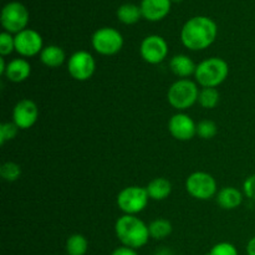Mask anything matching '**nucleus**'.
Wrapping results in <instances>:
<instances>
[{"mask_svg":"<svg viewBox=\"0 0 255 255\" xmlns=\"http://www.w3.org/2000/svg\"><path fill=\"white\" fill-rule=\"evenodd\" d=\"M139 55L149 65H158L168 55V44L159 35H148L139 45Z\"/></svg>","mask_w":255,"mask_h":255,"instance_id":"10","label":"nucleus"},{"mask_svg":"<svg viewBox=\"0 0 255 255\" xmlns=\"http://www.w3.org/2000/svg\"><path fill=\"white\" fill-rule=\"evenodd\" d=\"M171 0H142L139 7L142 17L148 21H161L171 11Z\"/></svg>","mask_w":255,"mask_h":255,"instance_id":"14","label":"nucleus"},{"mask_svg":"<svg viewBox=\"0 0 255 255\" xmlns=\"http://www.w3.org/2000/svg\"><path fill=\"white\" fill-rule=\"evenodd\" d=\"M247 254L255 255V237H253L247 244Z\"/></svg>","mask_w":255,"mask_h":255,"instance_id":"31","label":"nucleus"},{"mask_svg":"<svg viewBox=\"0 0 255 255\" xmlns=\"http://www.w3.org/2000/svg\"><path fill=\"white\" fill-rule=\"evenodd\" d=\"M67 71L76 81H87L96 71L95 57L85 50L74 52L67 60Z\"/></svg>","mask_w":255,"mask_h":255,"instance_id":"9","label":"nucleus"},{"mask_svg":"<svg viewBox=\"0 0 255 255\" xmlns=\"http://www.w3.org/2000/svg\"><path fill=\"white\" fill-rule=\"evenodd\" d=\"M39 119V107L32 100L22 99L12 110V122L19 129H29Z\"/></svg>","mask_w":255,"mask_h":255,"instance_id":"12","label":"nucleus"},{"mask_svg":"<svg viewBox=\"0 0 255 255\" xmlns=\"http://www.w3.org/2000/svg\"><path fill=\"white\" fill-rule=\"evenodd\" d=\"M117 19L125 25H133L136 22L139 21V19L142 17V11L141 7L136 4H132V2H126V4H122L121 6L117 9L116 11Z\"/></svg>","mask_w":255,"mask_h":255,"instance_id":"20","label":"nucleus"},{"mask_svg":"<svg viewBox=\"0 0 255 255\" xmlns=\"http://www.w3.org/2000/svg\"><path fill=\"white\" fill-rule=\"evenodd\" d=\"M156 255H171L169 254V252L168 251H159V252H157V254Z\"/></svg>","mask_w":255,"mask_h":255,"instance_id":"33","label":"nucleus"},{"mask_svg":"<svg viewBox=\"0 0 255 255\" xmlns=\"http://www.w3.org/2000/svg\"><path fill=\"white\" fill-rule=\"evenodd\" d=\"M171 1H173V2H181V1H183V0H171Z\"/></svg>","mask_w":255,"mask_h":255,"instance_id":"34","label":"nucleus"},{"mask_svg":"<svg viewBox=\"0 0 255 255\" xmlns=\"http://www.w3.org/2000/svg\"><path fill=\"white\" fill-rule=\"evenodd\" d=\"M243 191L247 198L255 202V173L249 176L243 183Z\"/></svg>","mask_w":255,"mask_h":255,"instance_id":"29","label":"nucleus"},{"mask_svg":"<svg viewBox=\"0 0 255 255\" xmlns=\"http://www.w3.org/2000/svg\"><path fill=\"white\" fill-rule=\"evenodd\" d=\"M217 203L226 211L237 209L243 203V193L236 187H223L216 196Z\"/></svg>","mask_w":255,"mask_h":255,"instance_id":"16","label":"nucleus"},{"mask_svg":"<svg viewBox=\"0 0 255 255\" xmlns=\"http://www.w3.org/2000/svg\"><path fill=\"white\" fill-rule=\"evenodd\" d=\"M206 255H239L236 246L228 242H222V243L216 244L211 248Z\"/></svg>","mask_w":255,"mask_h":255,"instance_id":"28","label":"nucleus"},{"mask_svg":"<svg viewBox=\"0 0 255 255\" xmlns=\"http://www.w3.org/2000/svg\"><path fill=\"white\" fill-rule=\"evenodd\" d=\"M65 249L67 255H86L89 251V242L82 234H72L67 238Z\"/></svg>","mask_w":255,"mask_h":255,"instance_id":"22","label":"nucleus"},{"mask_svg":"<svg viewBox=\"0 0 255 255\" xmlns=\"http://www.w3.org/2000/svg\"><path fill=\"white\" fill-rule=\"evenodd\" d=\"M149 199L152 201H164L172 193V183L164 177L153 178L146 187Z\"/></svg>","mask_w":255,"mask_h":255,"instance_id":"19","label":"nucleus"},{"mask_svg":"<svg viewBox=\"0 0 255 255\" xmlns=\"http://www.w3.org/2000/svg\"><path fill=\"white\" fill-rule=\"evenodd\" d=\"M31 74V65L24 57H16L11 61L7 62L6 70L4 72V76L6 80L14 84H20L29 79Z\"/></svg>","mask_w":255,"mask_h":255,"instance_id":"15","label":"nucleus"},{"mask_svg":"<svg viewBox=\"0 0 255 255\" xmlns=\"http://www.w3.org/2000/svg\"><path fill=\"white\" fill-rule=\"evenodd\" d=\"M15 37V52L21 57H32L40 55L44 49V41L40 32L34 29H25L19 34L14 35Z\"/></svg>","mask_w":255,"mask_h":255,"instance_id":"11","label":"nucleus"},{"mask_svg":"<svg viewBox=\"0 0 255 255\" xmlns=\"http://www.w3.org/2000/svg\"><path fill=\"white\" fill-rule=\"evenodd\" d=\"M168 131L177 141H191L197 136V124L187 114L178 112L169 119Z\"/></svg>","mask_w":255,"mask_h":255,"instance_id":"13","label":"nucleus"},{"mask_svg":"<svg viewBox=\"0 0 255 255\" xmlns=\"http://www.w3.org/2000/svg\"><path fill=\"white\" fill-rule=\"evenodd\" d=\"M7 64H5V59L4 57H0V75H4L5 70H6Z\"/></svg>","mask_w":255,"mask_h":255,"instance_id":"32","label":"nucleus"},{"mask_svg":"<svg viewBox=\"0 0 255 255\" xmlns=\"http://www.w3.org/2000/svg\"><path fill=\"white\" fill-rule=\"evenodd\" d=\"M40 61L50 69H56L60 67L66 61V54L64 49L57 45H47L40 52Z\"/></svg>","mask_w":255,"mask_h":255,"instance_id":"18","label":"nucleus"},{"mask_svg":"<svg viewBox=\"0 0 255 255\" xmlns=\"http://www.w3.org/2000/svg\"><path fill=\"white\" fill-rule=\"evenodd\" d=\"M17 132H19V127L14 122H2L0 125V144L4 146L6 142L14 139Z\"/></svg>","mask_w":255,"mask_h":255,"instance_id":"26","label":"nucleus"},{"mask_svg":"<svg viewBox=\"0 0 255 255\" xmlns=\"http://www.w3.org/2000/svg\"><path fill=\"white\" fill-rule=\"evenodd\" d=\"M149 201L146 187L129 186L117 194L116 203L124 214L137 216L144 211Z\"/></svg>","mask_w":255,"mask_h":255,"instance_id":"5","label":"nucleus"},{"mask_svg":"<svg viewBox=\"0 0 255 255\" xmlns=\"http://www.w3.org/2000/svg\"><path fill=\"white\" fill-rule=\"evenodd\" d=\"M221 101V94L214 87H202L199 91L198 104L206 110H213Z\"/></svg>","mask_w":255,"mask_h":255,"instance_id":"23","label":"nucleus"},{"mask_svg":"<svg viewBox=\"0 0 255 255\" xmlns=\"http://www.w3.org/2000/svg\"><path fill=\"white\" fill-rule=\"evenodd\" d=\"M15 51V37L12 34L2 31L0 34V55L2 57L12 54Z\"/></svg>","mask_w":255,"mask_h":255,"instance_id":"27","label":"nucleus"},{"mask_svg":"<svg viewBox=\"0 0 255 255\" xmlns=\"http://www.w3.org/2000/svg\"><path fill=\"white\" fill-rule=\"evenodd\" d=\"M169 69L171 71L176 75L179 79H188L189 76L196 72L197 65L194 64L193 60L189 56L184 54L174 55L171 60H169Z\"/></svg>","mask_w":255,"mask_h":255,"instance_id":"17","label":"nucleus"},{"mask_svg":"<svg viewBox=\"0 0 255 255\" xmlns=\"http://www.w3.org/2000/svg\"><path fill=\"white\" fill-rule=\"evenodd\" d=\"M115 233L122 246L132 249H141L148 243V226L137 216L124 214L115 223Z\"/></svg>","mask_w":255,"mask_h":255,"instance_id":"2","label":"nucleus"},{"mask_svg":"<svg viewBox=\"0 0 255 255\" xmlns=\"http://www.w3.org/2000/svg\"><path fill=\"white\" fill-rule=\"evenodd\" d=\"M111 255H138V253H137L136 249H132V248H128V247L121 246V247H119V248L115 249V251L111 253Z\"/></svg>","mask_w":255,"mask_h":255,"instance_id":"30","label":"nucleus"},{"mask_svg":"<svg viewBox=\"0 0 255 255\" xmlns=\"http://www.w3.org/2000/svg\"><path fill=\"white\" fill-rule=\"evenodd\" d=\"M29 19V10L20 1L7 2L2 7L1 15H0V22L4 27V31L15 35L27 29Z\"/></svg>","mask_w":255,"mask_h":255,"instance_id":"7","label":"nucleus"},{"mask_svg":"<svg viewBox=\"0 0 255 255\" xmlns=\"http://www.w3.org/2000/svg\"><path fill=\"white\" fill-rule=\"evenodd\" d=\"M124 36L115 27H100L92 34L91 44L95 51L104 56L119 54L124 47Z\"/></svg>","mask_w":255,"mask_h":255,"instance_id":"6","label":"nucleus"},{"mask_svg":"<svg viewBox=\"0 0 255 255\" xmlns=\"http://www.w3.org/2000/svg\"><path fill=\"white\" fill-rule=\"evenodd\" d=\"M217 181L207 172H193L186 179V191L193 198L199 201H208L217 196Z\"/></svg>","mask_w":255,"mask_h":255,"instance_id":"8","label":"nucleus"},{"mask_svg":"<svg viewBox=\"0 0 255 255\" xmlns=\"http://www.w3.org/2000/svg\"><path fill=\"white\" fill-rule=\"evenodd\" d=\"M218 26L208 16H193L184 22L181 30V41L191 51L206 50L216 41Z\"/></svg>","mask_w":255,"mask_h":255,"instance_id":"1","label":"nucleus"},{"mask_svg":"<svg viewBox=\"0 0 255 255\" xmlns=\"http://www.w3.org/2000/svg\"><path fill=\"white\" fill-rule=\"evenodd\" d=\"M148 231L151 238L156 241H163L169 237L173 231L172 223L166 218H157L148 224Z\"/></svg>","mask_w":255,"mask_h":255,"instance_id":"21","label":"nucleus"},{"mask_svg":"<svg viewBox=\"0 0 255 255\" xmlns=\"http://www.w3.org/2000/svg\"><path fill=\"white\" fill-rule=\"evenodd\" d=\"M198 84L189 79H179L169 86L167 101L177 111H186L198 102Z\"/></svg>","mask_w":255,"mask_h":255,"instance_id":"4","label":"nucleus"},{"mask_svg":"<svg viewBox=\"0 0 255 255\" xmlns=\"http://www.w3.org/2000/svg\"><path fill=\"white\" fill-rule=\"evenodd\" d=\"M229 75V65L222 57H208L197 65L194 79L201 87L217 89L227 80Z\"/></svg>","mask_w":255,"mask_h":255,"instance_id":"3","label":"nucleus"},{"mask_svg":"<svg viewBox=\"0 0 255 255\" xmlns=\"http://www.w3.org/2000/svg\"><path fill=\"white\" fill-rule=\"evenodd\" d=\"M0 176L6 182H15L21 176V167L15 162H5L0 167Z\"/></svg>","mask_w":255,"mask_h":255,"instance_id":"24","label":"nucleus"},{"mask_svg":"<svg viewBox=\"0 0 255 255\" xmlns=\"http://www.w3.org/2000/svg\"><path fill=\"white\" fill-rule=\"evenodd\" d=\"M218 133V127L211 120H203L197 124V136L202 139H212Z\"/></svg>","mask_w":255,"mask_h":255,"instance_id":"25","label":"nucleus"}]
</instances>
